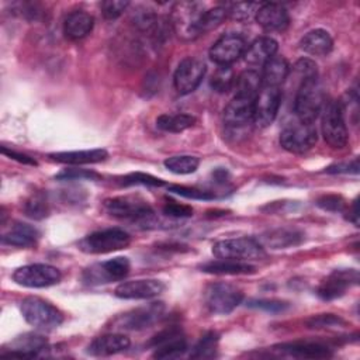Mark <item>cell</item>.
<instances>
[{
    "mask_svg": "<svg viewBox=\"0 0 360 360\" xmlns=\"http://www.w3.org/2000/svg\"><path fill=\"white\" fill-rule=\"evenodd\" d=\"M325 104L323 90L318 77L304 80L295 91L294 112L301 122L314 124Z\"/></svg>",
    "mask_w": 360,
    "mask_h": 360,
    "instance_id": "6da1fadb",
    "label": "cell"
},
{
    "mask_svg": "<svg viewBox=\"0 0 360 360\" xmlns=\"http://www.w3.org/2000/svg\"><path fill=\"white\" fill-rule=\"evenodd\" d=\"M204 11V6L197 1L174 3L169 18L173 31L186 41L197 38L201 35L200 21Z\"/></svg>",
    "mask_w": 360,
    "mask_h": 360,
    "instance_id": "7a4b0ae2",
    "label": "cell"
},
{
    "mask_svg": "<svg viewBox=\"0 0 360 360\" xmlns=\"http://www.w3.org/2000/svg\"><path fill=\"white\" fill-rule=\"evenodd\" d=\"M24 319L34 328L51 330L63 322L62 312L51 302L39 297H27L20 305Z\"/></svg>",
    "mask_w": 360,
    "mask_h": 360,
    "instance_id": "3957f363",
    "label": "cell"
},
{
    "mask_svg": "<svg viewBox=\"0 0 360 360\" xmlns=\"http://www.w3.org/2000/svg\"><path fill=\"white\" fill-rule=\"evenodd\" d=\"M322 135L332 148L342 149L346 146L349 135L342 101H325L322 107Z\"/></svg>",
    "mask_w": 360,
    "mask_h": 360,
    "instance_id": "277c9868",
    "label": "cell"
},
{
    "mask_svg": "<svg viewBox=\"0 0 360 360\" xmlns=\"http://www.w3.org/2000/svg\"><path fill=\"white\" fill-rule=\"evenodd\" d=\"M131 242V236L121 228H108L96 231L79 240L77 246L82 252L89 255H101L127 248Z\"/></svg>",
    "mask_w": 360,
    "mask_h": 360,
    "instance_id": "5b68a950",
    "label": "cell"
},
{
    "mask_svg": "<svg viewBox=\"0 0 360 360\" xmlns=\"http://www.w3.org/2000/svg\"><path fill=\"white\" fill-rule=\"evenodd\" d=\"M217 259H229L236 262L259 260L266 256L264 248L253 238H232L218 240L212 246Z\"/></svg>",
    "mask_w": 360,
    "mask_h": 360,
    "instance_id": "8992f818",
    "label": "cell"
},
{
    "mask_svg": "<svg viewBox=\"0 0 360 360\" xmlns=\"http://www.w3.org/2000/svg\"><path fill=\"white\" fill-rule=\"evenodd\" d=\"M103 205L111 217L120 219L148 222L153 217L152 207L138 195H120L107 198L104 200Z\"/></svg>",
    "mask_w": 360,
    "mask_h": 360,
    "instance_id": "52a82bcc",
    "label": "cell"
},
{
    "mask_svg": "<svg viewBox=\"0 0 360 360\" xmlns=\"http://www.w3.org/2000/svg\"><path fill=\"white\" fill-rule=\"evenodd\" d=\"M165 314L163 302H150L143 307L127 311L111 321L115 330H142L156 323Z\"/></svg>",
    "mask_w": 360,
    "mask_h": 360,
    "instance_id": "ba28073f",
    "label": "cell"
},
{
    "mask_svg": "<svg viewBox=\"0 0 360 360\" xmlns=\"http://www.w3.org/2000/svg\"><path fill=\"white\" fill-rule=\"evenodd\" d=\"M243 294L239 288L226 283H212L204 291V304L212 314L226 315L240 302Z\"/></svg>",
    "mask_w": 360,
    "mask_h": 360,
    "instance_id": "9c48e42d",
    "label": "cell"
},
{
    "mask_svg": "<svg viewBox=\"0 0 360 360\" xmlns=\"http://www.w3.org/2000/svg\"><path fill=\"white\" fill-rule=\"evenodd\" d=\"M129 260L124 256H117L110 260L91 264L83 271V281L87 285H100L111 281H120L129 273Z\"/></svg>",
    "mask_w": 360,
    "mask_h": 360,
    "instance_id": "30bf717a",
    "label": "cell"
},
{
    "mask_svg": "<svg viewBox=\"0 0 360 360\" xmlns=\"http://www.w3.org/2000/svg\"><path fill=\"white\" fill-rule=\"evenodd\" d=\"M62 278L60 271L45 263H34V264H27L22 267H18L13 273V280L22 285V287H30V288H44L49 287L53 284H58Z\"/></svg>",
    "mask_w": 360,
    "mask_h": 360,
    "instance_id": "8fae6325",
    "label": "cell"
},
{
    "mask_svg": "<svg viewBox=\"0 0 360 360\" xmlns=\"http://www.w3.org/2000/svg\"><path fill=\"white\" fill-rule=\"evenodd\" d=\"M281 97L280 87L262 86L253 100V124L259 128L269 127L277 117Z\"/></svg>",
    "mask_w": 360,
    "mask_h": 360,
    "instance_id": "7c38bea8",
    "label": "cell"
},
{
    "mask_svg": "<svg viewBox=\"0 0 360 360\" xmlns=\"http://www.w3.org/2000/svg\"><path fill=\"white\" fill-rule=\"evenodd\" d=\"M316 129L314 124L295 122L287 125L280 134L281 146L291 153H304L309 150L316 142Z\"/></svg>",
    "mask_w": 360,
    "mask_h": 360,
    "instance_id": "4fadbf2b",
    "label": "cell"
},
{
    "mask_svg": "<svg viewBox=\"0 0 360 360\" xmlns=\"http://www.w3.org/2000/svg\"><path fill=\"white\" fill-rule=\"evenodd\" d=\"M155 349V359H174L187 350V340L177 326H169L156 333L148 343Z\"/></svg>",
    "mask_w": 360,
    "mask_h": 360,
    "instance_id": "5bb4252c",
    "label": "cell"
},
{
    "mask_svg": "<svg viewBox=\"0 0 360 360\" xmlns=\"http://www.w3.org/2000/svg\"><path fill=\"white\" fill-rule=\"evenodd\" d=\"M205 63L201 59L197 58H184L173 76L174 89L179 94H190L193 93L198 84L201 83L204 75H205Z\"/></svg>",
    "mask_w": 360,
    "mask_h": 360,
    "instance_id": "9a60e30c",
    "label": "cell"
},
{
    "mask_svg": "<svg viewBox=\"0 0 360 360\" xmlns=\"http://www.w3.org/2000/svg\"><path fill=\"white\" fill-rule=\"evenodd\" d=\"M246 41L238 34H225L219 37L210 48V58L218 66H229L246 51Z\"/></svg>",
    "mask_w": 360,
    "mask_h": 360,
    "instance_id": "2e32d148",
    "label": "cell"
},
{
    "mask_svg": "<svg viewBox=\"0 0 360 360\" xmlns=\"http://www.w3.org/2000/svg\"><path fill=\"white\" fill-rule=\"evenodd\" d=\"M357 278L356 270H335L319 284L316 294L323 301L336 300L342 297L352 284H356Z\"/></svg>",
    "mask_w": 360,
    "mask_h": 360,
    "instance_id": "e0dca14e",
    "label": "cell"
},
{
    "mask_svg": "<svg viewBox=\"0 0 360 360\" xmlns=\"http://www.w3.org/2000/svg\"><path fill=\"white\" fill-rule=\"evenodd\" d=\"M165 284L156 278L124 281L115 288V295L122 300H148L162 294Z\"/></svg>",
    "mask_w": 360,
    "mask_h": 360,
    "instance_id": "ac0fdd59",
    "label": "cell"
},
{
    "mask_svg": "<svg viewBox=\"0 0 360 360\" xmlns=\"http://www.w3.org/2000/svg\"><path fill=\"white\" fill-rule=\"evenodd\" d=\"M48 347V339L39 333H24L14 338L4 352L3 357H34Z\"/></svg>",
    "mask_w": 360,
    "mask_h": 360,
    "instance_id": "d6986e66",
    "label": "cell"
},
{
    "mask_svg": "<svg viewBox=\"0 0 360 360\" xmlns=\"http://www.w3.org/2000/svg\"><path fill=\"white\" fill-rule=\"evenodd\" d=\"M253 100L235 96L224 108V124L228 128L239 129L253 122Z\"/></svg>",
    "mask_w": 360,
    "mask_h": 360,
    "instance_id": "ffe728a7",
    "label": "cell"
},
{
    "mask_svg": "<svg viewBox=\"0 0 360 360\" xmlns=\"http://www.w3.org/2000/svg\"><path fill=\"white\" fill-rule=\"evenodd\" d=\"M255 18L266 31H283L290 22L285 7L278 3H262Z\"/></svg>",
    "mask_w": 360,
    "mask_h": 360,
    "instance_id": "44dd1931",
    "label": "cell"
},
{
    "mask_svg": "<svg viewBox=\"0 0 360 360\" xmlns=\"http://www.w3.org/2000/svg\"><path fill=\"white\" fill-rule=\"evenodd\" d=\"M276 350L300 359H326L332 356V352L328 346L319 343V342H307V340H295V342H287L274 346Z\"/></svg>",
    "mask_w": 360,
    "mask_h": 360,
    "instance_id": "7402d4cb",
    "label": "cell"
},
{
    "mask_svg": "<svg viewBox=\"0 0 360 360\" xmlns=\"http://www.w3.org/2000/svg\"><path fill=\"white\" fill-rule=\"evenodd\" d=\"M304 240V233L295 228H277L264 232L257 242L263 248L270 249H285L291 246H297Z\"/></svg>",
    "mask_w": 360,
    "mask_h": 360,
    "instance_id": "603a6c76",
    "label": "cell"
},
{
    "mask_svg": "<svg viewBox=\"0 0 360 360\" xmlns=\"http://www.w3.org/2000/svg\"><path fill=\"white\" fill-rule=\"evenodd\" d=\"M131 342L122 333H108L96 338L87 347V353L91 356H111L124 352L129 347Z\"/></svg>",
    "mask_w": 360,
    "mask_h": 360,
    "instance_id": "cb8c5ba5",
    "label": "cell"
},
{
    "mask_svg": "<svg viewBox=\"0 0 360 360\" xmlns=\"http://www.w3.org/2000/svg\"><path fill=\"white\" fill-rule=\"evenodd\" d=\"M277 49L278 45L276 39L270 37H260L246 46L243 58L245 62L250 66H263L276 55Z\"/></svg>",
    "mask_w": 360,
    "mask_h": 360,
    "instance_id": "d4e9b609",
    "label": "cell"
},
{
    "mask_svg": "<svg viewBox=\"0 0 360 360\" xmlns=\"http://www.w3.org/2000/svg\"><path fill=\"white\" fill-rule=\"evenodd\" d=\"M300 48L312 56H326L333 48V41L328 31L316 28L301 38Z\"/></svg>",
    "mask_w": 360,
    "mask_h": 360,
    "instance_id": "484cf974",
    "label": "cell"
},
{
    "mask_svg": "<svg viewBox=\"0 0 360 360\" xmlns=\"http://www.w3.org/2000/svg\"><path fill=\"white\" fill-rule=\"evenodd\" d=\"M93 27H94L93 15H90L83 10H76L66 17L63 22V32L69 39L77 41L87 37L91 32Z\"/></svg>",
    "mask_w": 360,
    "mask_h": 360,
    "instance_id": "4316f807",
    "label": "cell"
},
{
    "mask_svg": "<svg viewBox=\"0 0 360 360\" xmlns=\"http://www.w3.org/2000/svg\"><path fill=\"white\" fill-rule=\"evenodd\" d=\"M201 271L218 276H238V274H252L255 273V266L246 262H236L229 259H217L207 262L200 266Z\"/></svg>",
    "mask_w": 360,
    "mask_h": 360,
    "instance_id": "83f0119b",
    "label": "cell"
},
{
    "mask_svg": "<svg viewBox=\"0 0 360 360\" xmlns=\"http://www.w3.org/2000/svg\"><path fill=\"white\" fill-rule=\"evenodd\" d=\"M108 156L104 149H86V150H69V152H55L49 153L52 160L68 165H89L105 160Z\"/></svg>",
    "mask_w": 360,
    "mask_h": 360,
    "instance_id": "f1b7e54d",
    "label": "cell"
},
{
    "mask_svg": "<svg viewBox=\"0 0 360 360\" xmlns=\"http://www.w3.org/2000/svg\"><path fill=\"white\" fill-rule=\"evenodd\" d=\"M290 69L291 68L285 58L274 55L263 65V73L260 75L262 86L280 87L287 80Z\"/></svg>",
    "mask_w": 360,
    "mask_h": 360,
    "instance_id": "f546056e",
    "label": "cell"
},
{
    "mask_svg": "<svg viewBox=\"0 0 360 360\" xmlns=\"http://www.w3.org/2000/svg\"><path fill=\"white\" fill-rule=\"evenodd\" d=\"M38 236H39V232L34 226L28 224L17 222L11 226V229L7 233L3 235L1 240L4 245H10V246L31 248L35 245Z\"/></svg>",
    "mask_w": 360,
    "mask_h": 360,
    "instance_id": "4dcf8cb0",
    "label": "cell"
},
{
    "mask_svg": "<svg viewBox=\"0 0 360 360\" xmlns=\"http://www.w3.org/2000/svg\"><path fill=\"white\" fill-rule=\"evenodd\" d=\"M236 93L235 96H240V97H249V98H255L256 94L259 93L260 87H262V77L260 75L253 70H245L242 72L236 79H235V84H233Z\"/></svg>",
    "mask_w": 360,
    "mask_h": 360,
    "instance_id": "1f68e13d",
    "label": "cell"
},
{
    "mask_svg": "<svg viewBox=\"0 0 360 360\" xmlns=\"http://www.w3.org/2000/svg\"><path fill=\"white\" fill-rule=\"evenodd\" d=\"M194 124L195 118L188 114H162L156 118V127L166 132H181Z\"/></svg>",
    "mask_w": 360,
    "mask_h": 360,
    "instance_id": "d6a6232c",
    "label": "cell"
},
{
    "mask_svg": "<svg viewBox=\"0 0 360 360\" xmlns=\"http://www.w3.org/2000/svg\"><path fill=\"white\" fill-rule=\"evenodd\" d=\"M200 165V159L191 155H180V156H172L165 160L166 169H169L172 173L176 174H190L197 170Z\"/></svg>",
    "mask_w": 360,
    "mask_h": 360,
    "instance_id": "836d02e7",
    "label": "cell"
},
{
    "mask_svg": "<svg viewBox=\"0 0 360 360\" xmlns=\"http://www.w3.org/2000/svg\"><path fill=\"white\" fill-rule=\"evenodd\" d=\"M235 73L231 66H218V69L214 72L211 77V87L217 93H226L231 90L235 84Z\"/></svg>",
    "mask_w": 360,
    "mask_h": 360,
    "instance_id": "e575fe53",
    "label": "cell"
},
{
    "mask_svg": "<svg viewBox=\"0 0 360 360\" xmlns=\"http://www.w3.org/2000/svg\"><path fill=\"white\" fill-rule=\"evenodd\" d=\"M217 346H218V335L215 332H208L193 347V352L190 353V357L191 359L214 357L215 352H217Z\"/></svg>",
    "mask_w": 360,
    "mask_h": 360,
    "instance_id": "d590c367",
    "label": "cell"
},
{
    "mask_svg": "<svg viewBox=\"0 0 360 360\" xmlns=\"http://www.w3.org/2000/svg\"><path fill=\"white\" fill-rule=\"evenodd\" d=\"M226 8L225 7H214L210 10H205L201 15V21H200V31L201 34L212 31L214 28H217L225 18H226Z\"/></svg>",
    "mask_w": 360,
    "mask_h": 360,
    "instance_id": "8d00e7d4",
    "label": "cell"
},
{
    "mask_svg": "<svg viewBox=\"0 0 360 360\" xmlns=\"http://www.w3.org/2000/svg\"><path fill=\"white\" fill-rule=\"evenodd\" d=\"M24 212L27 217H30L32 219H42V218L48 217L49 208H48V202L44 198V195L42 194L31 195L24 204Z\"/></svg>",
    "mask_w": 360,
    "mask_h": 360,
    "instance_id": "74e56055",
    "label": "cell"
},
{
    "mask_svg": "<svg viewBox=\"0 0 360 360\" xmlns=\"http://www.w3.org/2000/svg\"><path fill=\"white\" fill-rule=\"evenodd\" d=\"M262 3H232L226 13L231 15L232 20L236 21H249L256 17L257 10L260 8Z\"/></svg>",
    "mask_w": 360,
    "mask_h": 360,
    "instance_id": "f35d334b",
    "label": "cell"
},
{
    "mask_svg": "<svg viewBox=\"0 0 360 360\" xmlns=\"http://www.w3.org/2000/svg\"><path fill=\"white\" fill-rule=\"evenodd\" d=\"M343 325H346L345 319H342L335 314H321L307 321V326L311 329H326V328H336Z\"/></svg>",
    "mask_w": 360,
    "mask_h": 360,
    "instance_id": "ab89813d",
    "label": "cell"
},
{
    "mask_svg": "<svg viewBox=\"0 0 360 360\" xmlns=\"http://www.w3.org/2000/svg\"><path fill=\"white\" fill-rule=\"evenodd\" d=\"M124 186H135V184H141V186H149V187H160L165 184L163 180L152 176V174H146V173H141V172H135V173H129L125 177H122L121 181Z\"/></svg>",
    "mask_w": 360,
    "mask_h": 360,
    "instance_id": "60d3db41",
    "label": "cell"
},
{
    "mask_svg": "<svg viewBox=\"0 0 360 360\" xmlns=\"http://www.w3.org/2000/svg\"><path fill=\"white\" fill-rule=\"evenodd\" d=\"M129 6L127 0H107L101 3V13L107 20L118 18Z\"/></svg>",
    "mask_w": 360,
    "mask_h": 360,
    "instance_id": "b9f144b4",
    "label": "cell"
},
{
    "mask_svg": "<svg viewBox=\"0 0 360 360\" xmlns=\"http://www.w3.org/2000/svg\"><path fill=\"white\" fill-rule=\"evenodd\" d=\"M55 179L58 180H98L100 174L93 170L86 169H63L59 172Z\"/></svg>",
    "mask_w": 360,
    "mask_h": 360,
    "instance_id": "7bdbcfd3",
    "label": "cell"
},
{
    "mask_svg": "<svg viewBox=\"0 0 360 360\" xmlns=\"http://www.w3.org/2000/svg\"><path fill=\"white\" fill-rule=\"evenodd\" d=\"M316 205L325 211H330V212H342L346 208V201L343 200V197L336 195V194H328V195H322L316 200Z\"/></svg>",
    "mask_w": 360,
    "mask_h": 360,
    "instance_id": "ee69618b",
    "label": "cell"
},
{
    "mask_svg": "<svg viewBox=\"0 0 360 360\" xmlns=\"http://www.w3.org/2000/svg\"><path fill=\"white\" fill-rule=\"evenodd\" d=\"M169 191L179 194L181 197L186 198H191V200H212L215 198L214 194H211L210 191H204V190H197L193 187H184V186H169Z\"/></svg>",
    "mask_w": 360,
    "mask_h": 360,
    "instance_id": "f6af8a7d",
    "label": "cell"
},
{
    "mask_svg": "<svg viewBox=\"0 0 360 360\" xmlns=\"http://www.w3.org/2000/svg\"><path fill=\"white\" fill-rule=\"evenodd\" d=\"M248 307L257 308V309L271 312V314H277V312L285 311L288 308V304L283 302V301H277V300H252L248 302Z\"/></svg>",
    "mask_w": 360,
    "mask_h": 360,
    "instance_id": "bcb514c9",
    "label": "cell"
},
{
    "mask_svg": "<svg viewBox=\"0 0 360 360\" xmlns=\"http://www.w3.org/2000/svg\"><path fill=\"white\" fill-rule=\"evenodd\" d=\"M163 214L172 218H188L193 215V208L176 201H167L163 205Z\"/></svg>",
    "mask_w": 360,
    "mask_h": 360,
    "instance_id": "7dc6e473",
    "label": "cell"
},
{
    "mask_svg": "<svg viewBox=\"0 0 360 360\" xmlns=\"http://www.w3.org/2000/svg\"><path fill=\"white\" fill-rule=\"evenodd\" d=\"M326 173H359V159L354 158L352 162L349 163H336L329 166L326 170Z\"/></svg>",
    "mask_w": 360,
    "mask_h": 360,
    "instance_id": "c3c4849f",
    "label": "cell"
},
{
    "mask_svg": "<svg viewBox=\"0 0 360 360\" xmlns=\"http://www.w3.org/2000/svg\"><path fill=\"white\" fill-rule=\"evenodd\" d=\"M1 153L8 156L10 159H14L22 165H30V166H37V160L34 158H30L28 155H24L21 152L13 150V149H7L6 146H1Z\"/></svg>",
    "mask_w": 360,
    "mask_h": 360,
    "instance_id": "681fc988",
    "label": "cell"
},
{
    "mask_svg": "<svg viewBox=\"0 0 360 360\" xmlns=\"http://www.w3.org/2000/svg\"><path fill=\"white\" fill-rule=\"evenodd\" d=\"M214 179L217 183H225L228 180V172L225 169H217L214 173H212Z\"/></svg>",
    "mask_w": 360,
    "mask_h": 360,
    "instance_id": "f907efd6",
    "label": "cell"
},
{
    "mask_svg": "<svg viewBox=\"0 0 360 360\" xmlns=\"http://www.w3.org/2000/svg\"><path fill=\"white\" fill-rule=\"evenodd\" d=\"M357 202L354 201L353 202V207H352V217H349V221H352L354 225H357Z\"/></svg>",
    "mask_w": 360,
    "mask_h": 360,
    "instance_id": "816d5d0a",
    "label": "cell"
}]
</instances>
